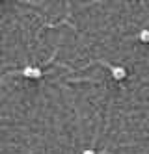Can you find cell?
Here are the masks:
<instances>
[{
  "mask_svg": "<svg viewBox=\"0 0 149 154\" xmlns=\"http://www.w3.org/2000/svg\"><path fill=\"white\" fill-rule=\"evenodd\" d=\"M91 63L105 65V67L110 71L112 78H114V80H118V82H123L125 78H127V69H125V67H121V65H112V63H108V61H102V60H95V61H91Z\"/></svg>",
  "mask_w": 149,
  "mask_h": 154,
  "instance_id": "obj_1",
  "label": "cell"
},
{
  "mask_svg": "<svg viewBox=\"0 0 149 154\" xmlns=\"http://www.w3.org/2000/svg\"><path fill=\"white\" fill-rule=\"evenodd\" d=\"M19 74L24 76V78H32V80H39V78L45 76L43 69L41 67H34V65H26V67L19 69Z\"/></svg>",
  "mask_w": 149,
  "mask_h": 154,
  "instance_id": "obj_2",
  "label": "cell"
},
{
  "mask_svg": "<svg viewBox=\"0 0 149 154\" xmlns=\"http://www.w3.org/2000/svg\"><path fill=\"white\" fill-rule=\"evenodd\" d=\"M138 39H140L142 43H149V30H147V28H144V30L138 32Z\"/></svg>",
  "mask_w": 149,
  "mask_h": 154,
  "instance_id": "obj_3",
  "label": "cell"
},
{
  "mask_svg": "<svg viewBox=\"0 0 149 154\" xmlns=\"http://www.w3.org/2000/svg\"><path fill=\"white\" fill-rule=\"evenodd\" d=\"M82 154H97V150H95V149H88V150H84Z\"/></svg>",
  "mask_w": 149,
  "mask_h": 154,
  "instance_id": "obj_4",
  "label": "cell"
}]
</instances>
